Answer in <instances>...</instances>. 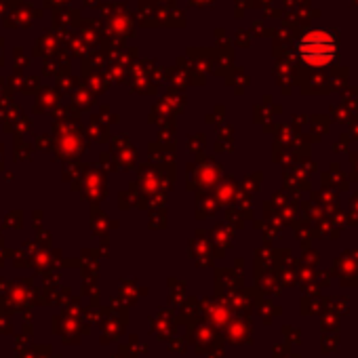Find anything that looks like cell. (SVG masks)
Returning a JSON list of instances; mask_svg holds the SVG:
<instances>
[{"label":"cell","instance_id":"obj_1","mask_svg":"<svg viewBox=\"0 0 358 358\" xmlns=\"http://www.w3.org/2000/svg\"><path fill=\"white\" fill-rule=\"evenodd\" d=\"M297 53L308 66H327L335 53H337V43L327 30H312L303 34L297 43Z\"/></svg>","mask_w":358,"mask_h":358}]
</instances>
